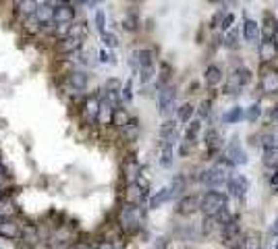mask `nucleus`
I'll use <instances>...</instances> for the list:
<instances>
[{
	"label": "nucleus",
	"instance_id": "38",
	"mask_svg": "<svg viewBox=\"0 0 278 249\" xmlns=\"http://www.w3.org/2000/svg\"><path fill=\"white\" fill-rule=\"evenodd\" d=\"M260 114H261V108H260V104L256 102V104H251L249 108H247V112H245V119L249 121V123H256V121L260 119Z\"/></svg>",
	"mask_w": 278,
	"mask_h": 249
},
{
	"label": "nucleus",
	"instance_id": "23",
	"mask_svg": "<svg viewBox=\"0 0 278 249\" xmlns=\"http://www.w3.org/2000/svg\"><path fill=\"white\" fill-rule=\"evenodd\" d=\"M168 199H171V191H168V187H162L160 191H156V196L150 197V208L156 210V208H160V206H164Z\"/></svg>",
	"mask_w": 278,
	"mask_h": 249
},
{
	"label": "nucleus",
	"instance_id": "57",
	"mask_svg": "<svg viewBox=\"0 0 278 249\" xmlns=\"http://www.w3.org/2000/svg\"><path fill=\"white\" fill-rule=\"evenodd\" d=\"M69 249H89V247H87L86 243H75L73 247H69Z\"/></svg>",
	"mask_w": 278,
	"mask_h": 249
},
{
	"label": "nucleus",
	"instance_id": "33",
	"mask_svg": "<svg viewBox=\"0 0 278 249\" xmlns=\"http://www.w3.org/2000/svg\"><path fill=\"white\" fill-rule=\"evenodd\" d=\"M121 131H122V135H125L127 142H133V139H137V135H139V123L135 119H131L127 127L121 129Z\"/></svg>",
	"mask_w": 278,
	"mask_h": 249
},
{
	"label": "nucleus",
	"instance_id": "51",
	"mask_svg": "<svg viewBox=\"0 0 278 249\" xmlns=\"http://www.w3.org/2000/svg\"><path fill=\"white\" fill-rule=\"evenodd\" d=\"M222 17H225V13H222V11L216 13V15H214V19H212V27H218V25H220V21H222Z\"/></svg>",
	"mask_w": 278,
	"mask_h": 249
},
{
	"label": "nucleus",
	"instance_id": "43",
	"mask_svg": "<svg viewBox=\"0 0 278 249\" xmlns=\"http://www.w3.org/2000/svg\"><path fill=\"white\" fill-rule=\"evenodd\" d=\"M122 27H125L127 31H133L137 27V17H135V15H127V17L122 19Z\"/></svg>",
	"mask_w": 278,
	"mask_h": 249
},
{
	"label": "nucleus",
	"instance_id": "4",
	"mask_svg": "<svg viewBox=\"0 0 278 249\" xmlns=\"http://www.w3.org/2000/svg\"><path fill=\"white\" fill-rule=\"evenodd\" d=\"M260 89L266 96H272V93H278V69L274 67H264L260 75Z\"/></svg>",
	"mask_w": 278,
	"mask_h": 249
},
{
	"label": "nucleus",
	"instance_id": "17",
	"mask_svg": "<svg viewBox=\"0 0 278 249\" xmlns=\"http://www.w3.org/2000/svg\"><path fill=\"white\" fill-rule=\"evenodd\" d=\"M204 81H206V85H210V88H216V85H220V83H222V71H220V67H216V65L206 67Z\"/></svg>",
	"mask_w": 278,
	"mask_h": 249
},
{
	"label": "nucleus",
	"instance_id": "42",
	"mask_svg": "<svg viewBox=\"0 0 278 249\" xmlns=\"http://www.w3.org/2000/svg\"><path fill=\"white\" fill-rule=\"evenodd\" d=\"M96 27L100 29V34H104L106 31V15H104V11L96 13Z\"/></svg>",
	"mask_w": 278,
	"mask_h": 249
},
{
	"label": "nucleus",
	"instance_id": "27",
	"mask_svg": "<svg viewBox=\"0 0 278 249\" xmlns=\"http://www.w3.org/2000/svg\"><path fill=\"white\" fill-rule=\"evenodd\" d=\"M34 15H35V19L40 23H50L54 19V9H52V6H48V4H40Z\"/></svg>",
	"mask_w": 278,
	"mask_h": 249
},
{
	"label": "nucleus",
	"instance_id": "8",
	"mask_svg": "<svg viewBox=\"0 0 278 249\" xmlns=\"http://www.w3.org/2000/svg\"><path fill=\"white\" fill-rule=\"evenodd\" d=\"M0 237L4 239H19L21 237V224L13 218H2L0 216Z\"/></svg>",
	"mask_w": 278,
	"mask_h": 249
},
{
	"label": "nucleus",
	"instance_id": "15",
	"mask_svg": "<svg viewBox=\"0 0 278 249\" xmlns=\"http://www.w3.org/2000/svg\"><path fill=\"white\" fill-rule=\"evenodd\" d=\"M81 37H75V36H65V37H60V42H58V52H63V54H71V52H77L81 48Z\"/></svg>",
	"mask_w": 278,
	"mask_h": 249
},
{
	"label": "nucleus",
	"instance_id": "60",
	"mask_svg": "<svg viewBox=\"0 0 278 249\" xmlns=\"http://www.w3.org/2000/svg\"><path fill=\"white\" fill-rule=\"evenodd\" d=\"M58 249H69V247H67V245H63V247H58Z\"/></svg>",
	"mask_w": 278,
	"mask_h": 249
},
{
	"label": "nucleus",
	"instance_id": "55",
	"mask_svg": "<svg viewBox=\"0 0 278 249\" xmlns=\"http://www.w3.org/2000/svg\"><path fill=\"white\" fill-rule=\"evenodd\" d=\"M79 4H86V6H91V4H96L98 0H77Z\"/></svg>",
	"mask_w": 278,
	"mask_h": 249
},
{
	"label": "nucleus",
	"instance_id": "10",
	"mask_svg": "<svg viewBox=\"0 0 278 249\" xmlns=\"http://www.w3.org/2000/svg\"><path fill=\"white\" fill-rule=\"evenodd\" d=\"M197 210H199V199L195 196H185L179 199V204H176V212L183 216H191V214H195Z\"/></svg>",
	"mask_w": 278,
	"mask_h": 249
},
{
	"label": "nucleus",
	"instance_id": "50",
	"mask_svg": "<svg viewBox=\"0 0 278 249\" xmlns=\"http://www.w3.org/2000/svg\"><path fill=\"white\" fill-rule=\"evenodd\" d=\"M199 112H202L204 116H208V114L212 112V102H210V100H204V102H202V108H199Z\"/></svg>",
	"mask_w": 278,
	"mask_h": 249
},
{
	"label": "nucleus",
	"instance_id": "25",
	"mask_svg": "<svg viewBox=\"0 0 278 249\" xmlns=\"http://www.w3.org/2000/svg\"><path fill=\"white\" fill-rule=\"evenodd\" d=\"M206 147H208V152H210V154H214L220 147V135H218V131H216V129H208L206 131Z\"/></svg>",
	"mask_w": 278,
	"mask_h": 249
},
{
	"label": "nucleus",
	"instance_id": "11",
	"mask_svg": "<svg viewBox=\"0 0 278 249\" xmlns=\"http://www.w3.org/2000/svg\"><path fill=\"white\" fill-rule=\"evenodd\" d=\"M258 52H260L261 62H264V65H268V62H272V60L278 56V46H276L272 40H261Z\"/></svg>",
	"mask_w": 278,
	"mask_h": 249
},
{
	"label": "nucleus",
	"instance_id": "53",
	"mask_svg": "<svg viewBox=\"0 0 278 249\" xmlns=\"http://www.w3.org/2000/svg\"><path fill=\"white\" fill-rule=\"evenodd\" d=\"M65 2H67V0H48L46 4L52 6V9H58V6H60V4H65Z\"/></svg>",
	"mask_w": 278,
	"mask_h": 249
},
{
	"label": "nucleus",
	"instance_id": "30",
	"mask_svg": "<svg viewBox=\"0 0 278 249\" xmlns=\"http://www.w3.org/2000/svg\"><path fill=\"white\" fill-rule=\"evenodd\" d=\"M245 116V110L241 106H235V108H230L228 112H225L222 114V123H226V124H230V123H239Z\"/></svg>",
	"mask_w": 278,
	"mask_h": 249
},
{
	"label": "nucleus",
	"instance_id": "46",
	"mask_svg": "<svg viewBox=\"0 0 278 249\" xmlns=\"http://www.w3.org/2000/svg\"><path fill=\"white\" fill-rule=\"evenodd\" d=\"M266 247L268 249H278V232L276 231H270L268 241H266Z\"/></svg>",
	"mask_w": 278,
	"mask_h": 249
},
{
	"label": "nucleus",
	"instance_id": "13",
	"mask_svg": "<svg viewBox=\"0 0 278 249\" xmlns=\"http://www.w3.org/2000/svg\"><path fill=\"white\" fill-rule=\"evenodd\" d=\"M145 197H148V193H145L141 187H137L135 183H131L127 187V191H125V201L131 206H141Z\"/></svg>",
	"mask_w": 278,
	"mask_h": 249
},
{
	"label": "nucleus",
	"instance_id": "5",
	"mask_svg": "<svg viewBox=\"0 0 278 249\" xmlns=\"http://www.w3.org/2000/svg\"><path fill=\"white\" fill-rule=\"evenodd\" d=\"M251 81V71L245 67H237L233 75L228 77V83H226V93H237L239 89H243L247 83Z\"/></svg>",
	"mask_w": 278,
	"mask_h": 249
},
{
	"label": "nucleus",
	"instance_id": "28",
	"mask_svg": "<svg viewBox=\"0 0 278 249\" xmlns=\"http://www.w3.org/2000/svg\"><path fill=\"white\" fill-rule=\"evenodd\" d=\"M185 185H187V181H185V177L176 175V177L173 178L171 187H168V191H171V199H173V197H179V196H183V191H185Z\"/></svg>",
	"mask_w": 278,
	"mask_h": 249
},
{
	"label": "nucleus",
	"instance_id": "20",
	"mask_svg": "<svg viewBox=\"0 0 278 249\" xmlns=\"http://www.w3.org/2000/svg\"><path fill=\"white\" fill-rule=\"evenodd\" d=\"M139 173H141V168H139L137 164V160H127L125 164H122V175H125V181L131 185V183H135V178L139 177Z\"/></svg>",
	"mask_w": 278,
	"mask_h": 249
},
{
	"label": "nucleus",
	"instance_id": "44",
	"mask_svg": "<svg viewBox=\"0 0 278 249\" xmlns=\"http://www.w3.org/2000/svg\"><path fill=\"white\" fill-rule=\"evenodd\" d=\"M237 40H239V34H237V29H228V34H226V48H235L237 46Z\"/></svg>",
	"mask_w": 278,
	"mask_h": 249
},
{
	"label": "nucleus",
	"instance_id": "61",
	"mask_svg": "<svg viewBox=\"0 0 278 249\" xmlns=\"http://www.w3.org/2000/svg\"><path fill=\"white\" fill-rule=\"evenodd\" d=\"M0 199H2V189H0Z\"/></svg>",
	"mask_w": 278,
	"mask_h": 249
},
{
	"label": "nucleus",
	"instance_id": "31",
	"mask_svg": "<svg viewBox=\"0 0 278 249\" xmlns=\"http://www.w3.org/2000/svg\"><path fill=\"white\" fill-rule=\"evenodd\" d=\"M264 164L270 168H278V145L266 147L264 150Z\"/></svg>",
	"mask_w": 278,
	"mask_h": 249
},
{
	"label": "nucleus",
	"instance_id": "59",
	"mask_svg": "<svg viewBox=\"0 0 278 249\" xmlns=\"http://www.w3.org/2000/svg\"><path fill=\"white\" fill-rule=\"evenodd\" d=\"M272 231H276V232H278V218L274 220V227H272Z\"/></svg>",
	"mask_w": 278,
	"mask_h": 249
},
{
	"label": "nucleus",
	"instance_id": "1",
	"mask_svg": "<svg viewBox=\"0 0 278 249\" xmlns=\"http://www.w3.org/2000/svg\"><path fill=\"white\" fill-rule=\"evenodd\" d=\"M143 210L141 206H131V204H125L121 208L119 212V227L122 232H127V235H131V232H137L139 229H141L143 224Z\"/></svg>",
	"mask_w": 278,
	"mask_h": 249
},
{
	"label": "nucleus",
	"instance_id": "41",
	"mask_svg": "<svg viewBox=\"0 0 278 249\" xmlns=\"http://www.w3.org/2000/svg\"><path fill=\"white\" fill-rule=\"evenodd\" d=\"M233 23H235V15H233V13H226L225 17H222V21H220L218 27H220L222 31H228L230 27H233Z\"/></svg>",
	"mask_w": 278,
	"mask_h": 249
},
{
	"label": "nucleus",
	"instance_id": "37",
	"mask_svg": "<svg viewBox=\"0 0 278 249\" xmlns=\"http://www.w3.org/2000/svg\"><path fill=\"white\" fill-rule=\"evenodd\" d=\"M23 25H25V31H29V34H37L42 23L35 19V15H27L25 21H23Z\"/></svg>",
	"mask_w": 278,
	"mask_h": 249
},
{
	"label": "nucleus",
	"instance_id": "34",
	"mask_svg": "<svg viewBox=\"0 0 278 249\" xmlns=\"http://www.w3.org/2000/svg\"><path fill=\"white\" fill-rule=\"evenodd\" d=\"M21 239L29 241V243H35L37 241V231L34 224H21Z\"/></svg>",
	"mask_w": 278,
	"mask_h": 249
},
{
	"label": "nucleus",
	"instance_id": "58",
	"mask_svg": "<svg viewBox=\"0 0 278 249\" xmlns=\"http://www.w3.org/2000/svg\"><path fill=\"white\" fill-rule=\"evenodd\" d=\"M272 119H274V121H278V104L274 106V110H272Z\"/></svg>",
	"mask_w": 278,
	"mask_h": 249
},
{
	"label": "nucleus",
	"instance_id": "36",
	"mask_svg": "<svg viewBox=\"0 0 278 249\" xmlns=\"http://www.w3.org/2000/svg\"><path fill=\"white\" fill-rule=\"evenodd\" d=\"M173 145H162V156H160V164L164 166V168H168L173 164Z\"/></svg>",
	"mask_w": 278,
	"mask_h": 249
},
{
	"label": "nucleus",
	"instance_id": "3",
	"mask_svg": "<svg viewBox=\"0 0 278 249\" xmlns=\"http://www.w3.org/2000/svg\"><path fill=\"white\" fill-rule=\"evenodd\" d=\"M220 239L222 243L228 245L230 249H233L239 241L243 239V232H241V227H239V220L233 216L230 220H226L225 224H220Z\"/></svg>",
	"mask_w": 278,
	"mask_h": 249
},
{
	"label": "nucleus",
	"instance_id": "12",
	"mask_svg": "<svg viewBox=\"0 0 278 249\" xmlns=\"http://www.w3.org/2000/svg\"><path fill=\"white\" fill-rule=\"evenodd\" d=\"M98 110H100V98L98 96H89L83 102V119L87 123H96L98 121Z\"/></svg>",
	"mask_w": 278,
	"mask_h": 249
},
{
	"label": "nucleus",
	"instance_id": "26",
	"mask_svg": "<svg viewBox=\"0 0 278 249\" xmlns=\"http://www.w3.org/2000/svg\"><path fill=\"white\" fill-rule=\"evenodd\" d=\"M243 249H261V237H260V232L249 231L247 235H243Z\"/></svg>",
	"mask_w": 278,
	"mask_h": 249
},
{
	"label": "nucleus",
	"instance_id": "2",
	"mask_svg": "<svg viewBox=\"0 0 278 249\" xmlns=\"http://www.w3.org/2000/svg\"><path fill=\"white\" fill-rule=\"evenodd\" d=\"M225 208H228V196L222 191H208L204 193V197L199 199V210L204 212V216H216L218 212H222Z\"/></svg>",
	"mask_w": 278,
	"mask_h": 249
},
{
	"label": "nucleus",
	"instance_id": "14",
	"mask_svg": "<svg viewBox=\"0 0 278 249\" xmlns=\"http://www.w3.org/2000/svg\"><path fill=\"white\" fill-rule=\"evenodd\" d=\"M160 137H162V145H174L176 142V123L174 121H164V124L160 127Z\"/></svg>",
	"mask_w": 278,
	"mask_h": 249
},
{
	"label": "nucleus",
	"instance_id": "18",
	"mask_svg": "<svg viewBox=\"0 0 278 249\" xmlns=\"http://www.w3.org/2000/svg\"><path fill=\"white\" fill-rule=\"evenodd\" d=\"M243 36H245L247 42L256 44L260 40V25L253 19H245V23H243Z\"/></svg>",
	"mask_w": 278,
	"mask_h": 249
},
{
	"label": "nucleus",
	"instance_id": "49",
	"mask_svg": "<svg viewBox=\"0 0 278 249\" xmlns=\"http://www.w3.org/2000/svg\"><path fill=\"white\" fill-rule=\"evenodd\" d=\"M191 147H193V143H191V142H187V139H185V142H181L179 154H181V156H187V154L191 152Z\"/></svg>",
	"mask_w": 278,
	"mask_h": 249
},
{
	"label": "nucleus",
	"instance_id": "35",
	"mask_svg": "<svg viewBox=\"0 0 278 249\" xmlns=\"http://www.w3.org/2000/svg\"><path fill=\"white\" fill-rule=\"evenodd\" d=\"M193 116H195V106H193V104L187 102V104H183V106L179 108V121H181V123H189Z\"/></svg>",
	"mask_w": 278,
	"mask_h": 249
},
{
	"label": "nucleus",
	"instance_id": "52",
	"mask_svg": "<svg viewBox=\"0 0 278 249\" xmlns=\"http://www.w3.org/2000/svg\"><path fill=\"white\" fill-rule=\"evenodd\" d=\"M270 185H272V187H278V168H274V173L270 175Z\"/></svg>",
	"mask_w": 278,
	"mask_h": 249
},
{
	"label": "nucleus",
	"instance_id": "45",
	"mask_svg": "<svg viewBox=\"0 0 278 249\" xmlns=\"http://www.w3.org/2000/svg\"><path fill=\"white\" fill-rule=\"evenodd\" d=\"M214 218L212 216H206L204 218V222H202V232H204V235H210V232L214 231Z\"/></svg>",
	"mask_w": 278,
	"mask_h": 249
},
{
	"label": "nucleus",
	"instance_id": "39",
	"mask_svg": "<svg viewBox=\"0 0 278 249\" xmlns=\"http://www.w3.org/2000/svg\"><path fill=\"white\" fill-rule=\"evenodd\" d=\"M119 96H121L122 102H131V100H133V83L127 81V83H125V88H122V89L119 91Z\"/></svg>",
	"mask_w": 278,
	"mask_h": 249
},
{
	"label": "nucleus",
	"instance_id": "9",
	"mask_svg": "<svg viewBox=\"0 0 278 249\" xmlns=\"http://www.w3.org/2000/svg\"><path fill=\"white\" fill-rule=\"evenodd\" d=\"M225 158H226L233 166H243V164H247V154H245V150H243V147L239 145L237 142L230 143L226 150H225Z\"/></svg>",
	"mask_w": 278,
	"mask_h": 249
},
{
	"label": "nucleus",
	"instance_id": "56",
	"mask_svg": "<svg viewBox=\"0 0 278 249\" xmlns=\"http://www.w3.org/2000/svg\"><path fill=\"white\" fill-rule=\"evenodd\" d=\"M272 42L278 46V25H274V34H272Z\"/></svg>",
	"mask_w": 278,
	"mask_h": 249
},
{
	"label": "nucleus",
	"instance_id": "16",
	"mask_svg": "<svg viewBox=\"0 0 278 249\" xmlns=\"http://www.w3.org/2000/svg\"><path fill=\"white\" fill-rule=\"evenodd\" d=\"M75 17V9L73 6H69L67 2L65 4H60L58 9H54V23H71Z\"/></svg>",
	"mask_w": 278,
	"mask_h": 249
},
{
	"label": "nucleus",
	"instance_id": "21",
	"mask_svg": "<svg viewBox=\"0 0 278 249\" xmlns=\"http://www.w3.org/2000/svg\"><path fill=\"white\" fill-rule=\"evenodd\" d=\"M131 121V114L127 112V108H114L112 110V124L117 129H125Z\"/></svg>",
	"mask_w": 278,
	"mask_h": 249
},
{
	"label": "nucleus",
	"instance_id": "47",
	"mask_svg": "<svg viewBox=\"0 0 278 249\" xmlns=\"http://www.w3.org/2000/svg\"><path fill=\"white\" fill-rule=\"evenodd\" d=\"M139 71H141V81L148 83L152 79V75H154V67H143V69H139Z\"/></svg>",
	"mask_w": 278,
	"mask_h": 249
},
{
	"label": "nucleus",
	"instance_id": "7",
	"mask_svg": "<svg viewBox=\"0 0 278 249\" xmlns=\"http://www.w3.org/2000/svg\"><path fill=\"white\" fill-rule=\"evenodd\" d=\"M226 187H228V191L233 197L243 199L247 196V191H249V181H247L245 175H233L226 181Z\"/></svg>",
	"mask_w": 278,
	"mask_h": 249
},
{
	"label": "nucleus",
	"instance_id": "6",
	"mask_svg": "<svg viewBox=\"0 0 278 249\" xmlns=\"http://www.w3.org/2000/svg\"><path fill=\"white\" fill-rule=\"evenodd\" d=\"M158 106H160V114L162 116H168L174 110V106H176V91H174V88H162L160 89Z\"/></svg>",
	"mask_w": 278,
	"mask_h": 249
},
{
	"label": "nucleus",
	"instance_id": "19",
	"mask_svg": "<svg viewBox=\"0 0 278 249\" xmlns=\"http://www.w3.org/2000/svg\"><path fill=\"white\" fill-rule=\"evenodd\" d=\"M112 110L114 106L110 102H106V100H100V110H98V121L100 124H112Z\"/></svg>",
	"mask_w": 278,
	"mask_h": 249
},
{
	"label": "nucleus",
	"instance_id": "48",
	"mask_svg": "<svg viewBox=\"0 0 278 249\" xmlns=\"http://www.w3.org/2000/svg\"><path fill=\"white\" fill-rule=\"evenodd\" d=\"M272 34H274V23H266L264 25V40H272Z\"/></svg>",
	"mask_w": 278,
	"mask_h": 249
},
{
	"label": "nucleus",
	"instance_id": "24",
	"mask_svg": "<svg viewBox=\"0 0 278 249\" xmlns=\"http://www.w3.org/2000/svg\"><path fill=\"white\" fill-rule=\"evenodd\" d=\"M199 131H202V121H199V119H191V121L187 123L185 139H187V142H191V143H195V139H197V135H199Z\"/></svg>",
	"mask_w": 278,
	"mask_h": 249
},
{
	"label": "nucleus",
	"instance_id": "22",
	"mask_svg": "<svg viewBox=\"0 0 278 249\" xmlns=\"http://www.w3.org/2000/svg\"><path fill=\"white\" fill-rule=\"evenodd\" d=\"M152 52L150 50H135L133 52V67L137 69H143V67H152Z\"/></svg>",
	"mask_w": 278,
	"mask_h": 249
},
{
	"label": "nucleus",
	"instance_id": "40",
	"mask_svg": "<svg viewBox=\"0 0 278 249\" xmlns=\"http://www.w3.org/2000/svg\"><path fill=\"white\" fill-rule=\"evenodd\" d=\"M102 42H104V46H106V48H114V46L119 44L117 36H114V34H110V31H104V34H102Z\"/></svg>",
	"mask_w": 278,
	"mask_h": 249
},
{
	"label": "nucleus",
	"instance_id": "54",
	"mask_svg": "<svg viewBox=\"0 0 278 249\" xmlns=\"http://www.w3.org/2000/svg\"><path fill=\"white\" fill-rule=\"evenodd\" d=\"M100 60H102V62H110L112 56H110V54H108L106 50H102V52H100Z\"/></svg>",
	"mask_w": 278,
	"mask_h": 249
},
{
	"label": "nucleus",
	"instance_id": "29",
	"mask_svg": "<svg viewBox=\"0 0 278 249\" xmlns=\"http://www.w3.org/2000/svg\"><path fill=\"white\" fill-rule=\"evenodd\" d=\"M69 85H71L73 89H83L87 85V75L81 73V71H75L69 75Z\"/></svg>",
	"mask_w": 278,
	"mask_h": 249
},
{
	"label": "nucleus",
	"instance_id": "32",
	"mask_svg": "<svg viewBox=\"0 0 278 249\" xmlns=\"http://www.w3.org/2000/svg\"><path fill=\"white\" fill-rule=\"evenodd\" d=\"M37 9L35 0H17V11L23 15V17H27V15H34Z\"/></svg>",
	"mask_w": 278,
	"mask_h": 249
}]
</instances>
